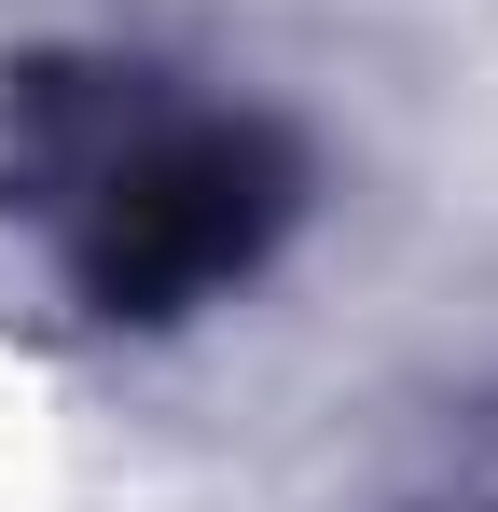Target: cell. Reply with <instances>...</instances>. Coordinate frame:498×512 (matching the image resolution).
Masks as SVG:
<instances>
[{
	"instance_id": "6da1fadb",
	"label": "cell",
	"mask_w": 498,
	"mask_h": 512,
	"mask_svg": "<svg viewBox=\"0 0 498 512\" xmlns=\"http://www.w3.org/2000/svg\"><path fill=\"white\" fill-rule=\"evenodd\" d=\"M70 208V263L97 319H194L208 291H236L249 263L291 236L305 208V167L277 125H222V111H139L97 167L56 194Z\"/></svg>"
}]
</instances>
